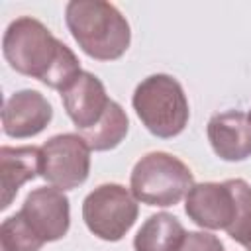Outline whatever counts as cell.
I'll use <instances>...</instances> for the list:
<instances>
[{"label": "cell", "instance_id": "6da1fadb", "mask_svg": "<svg viewBox=\"0 0 251 251\" xmlns=\"http://www.w3.org/2000/svg\"><path fill=\"white\" fill-rule=\"evenodd\" d=\"M2 53L16 73L37 78L59 92L82 73L73 49L31 16L10 22L2 37Z\"/></svg>", "mask_w": 251, "mask_h": 251}, {"label": "cell", "instance_id": "9c48e42d", "mask_svg": "<svg viewBox=\"0 0 251 251\" xmlns=\"http://www.w3.org/2000/svg\"><path fill=\"white\" fill-rule=\"evenodd\" d=\"M53 118L49 100L31 88L14 92L2 108V129L8 137L27 139L41 133Z\"/></svg>", "mask_w": 251, "mask_h": 251}, {"label": "cell", "instance_id": "52a82bcc", "mask_svg": "<svg viewBox=\"0 0 251 251\" xmlns=\"http://www.w3.org/2000/svg\"><path fill=\"white\" fill-rule=\"evenodd\" d=\"M20 214L45 243L63 239L71 226V202L55 186L33 188L25 196Z\"/></svg>", "mask_w": 251, "mask_h": 251}, {"label": "cell", "instance_id": "8992f818", "mask_svg": "<svg viewBox=\"0 0 251 251\" xmlns=\"http://www.w3.org/2000/svg\"><path fill=\"white\" fill-rule=\"evenodd\" d=\"M43 153V178L59 188L73 190L78 188L90 173V153L92 149L78 133H59L49 137L41 145Z\"/></svg>", "mask_w": 251, "mask_h": 251}, {"label": "cell", "instance_id": "7a4b0ae2", "mask_svg": "<svg viewBox=\"0 0 251 251\" xmlns=\"http://www.w3.org/2000/svg\"><path fill=\"white\" fill-rule=\"evenodd\" d=\"M65 24L78 47L96 61H116L131 43V29L126 16L104 0L69 2Z\"/></svg>", "mask_w": 251, "mask_h": 251}, {"label": "cell", "instance_id": "9a60e30c", "mask_svg": "<svg viewBox=\"0 0 251 251\" xmlns=\"http://www.w3.org/2000/svg\"><path fill=\"white\" fill-rule=\"evenodd\" d=\"M0 241L2 251H39L45 241L37 237L31 226L24 220L20 212L6 218L0 226Z\"/></svg>", "mask_w": 251, "mask_h": 251}, {"label": "cell", "instance_id": "7c38bea8", "mask_svg": "<svg viewBox=\"0 0 251 251\" xmlns=\"http://www.w3.org/2000/svg\"><path fill=\"white\" fill-rule=\"evenodd\" d=\"M43 175V153L41 147L24 145L0 149V176H2V204L0 208H10L20 186L35 176Z\"/></svg>", "mask_w": 251, "mask_h": 251}, {"label": "cell", "instance_id": "30bf717a", "mask_svg": "<svg viewBox=\"0 0 251 251\" xmlns=\"http://www.w3.org/2000/svg\"><path fill=\"white\" fill-rule=\"evenodd\" d=\"M214 153L229 163L251 157V118L239 110L214 114L206 127Z\"/></svg>", "mask_w": 251, "mask_h": 251}, {"label": "cell", "instance_id": "5bb4252c", "mask_svg": "<svg viewBox=\"0 0 251 251\" xmlns=\"http://www.w3.org/2000/svg\"><path fill=\"white\" fill-rule=\"evenodd\" d=\"M127 129H129L127 114L118 102L110 100L102 118L92 127L78 131V135L88 143L92 151H110L116 149L126 139Z\"/></svg>", "mask_w": 251, "mask_h": 251}, {"label": "cell", "instance_id": "5b68a950", "mask_svg": "<svg viewBox=\"0 0 251 251\" xmlns=\"http://www.w3.org/2000/svg\"><path fill=\"white\" fill-rule=\"evenodd\" d=\"M139 216L137 198L118 182H106L86 194L82 220L92 235L102 241H120Z\"/></svg>", "mask_w": 251, "mask_h": 251}, {"label": "cell", "instance_id": "277c9868", "mask_svg": "<svg viewBox=\"0 0 251 251\" xmlns=\"http://www.w3.org/2000/svg\"><path fill=\"white\" fill-rule=\"evenodd\" d=\"M194 184L192 171L175 155L151 151L143 155L131 171L129 190L137 202L157 208L178 204Z\"/></svg>", "mask_w": 251, "mask_h": 251}, {"label": "cell", "instance_id": "3957f363", "mask_svg": "<svg viewBox=\"0 0 251 251\" xmlns=\"http://www.w3.org/2000/svg\"><path fill=\"white\" fill-rule=\"evenodd\" d=\"M131 106L145 129L159 139L182 133L190 118L188 98L180 82L165 73L143 78L133 90Z\"/></svg>", "mask_w": 251, "mask_h": 251}, {"label": "cell", "instance_id": "ac0fdd59", "mask_svg": "<svg viewBox=\"0 0 251 251\" xmlns=\"http://www.w3.org/2000/svg\"><path fill=\"white\" fill-rule=\"evenodd\" d=\"M243 247H245V249H247V251H251V239H249V241H247V243H245V245H243Z\"/></svg>", "mask_w": 251, "mask_h": 251}, {"label": "cell", "instance_id": "8fae6325", "mask_svg": "<svg viewBox=\"0 0 251 251\" xmlns=\"http://www.w3.org/2000/svg\"><path fill=\"white\" fill-rule=\"evenodd\" d=\"M61 100L67 116L78 131L92 127L110 104L102 80L88 71H82L73 84L61 92Z\"/></svg>", "mask_w": 251, "mask_h": 251}, {"label": "cell", "instance_id": "4fadbf2b", "mask_svg": "<svg viewBox=\"0 0 251 251\" xmlns=\"http://www.w3.org/2000/svg\"><path fill=\"white\" fill-rule=\"evenodd\" d=\"M186 231L178 218L169 212L149 216L133 237L135 251H178Z\"/></svg>", "mask_w": 251, "mask_h": 251}, {"label": "cell", "instance_id": "2e32d148", "mask_svg": "<svg viewBox=\"0 0 251 251\" xmlns=\"http://www.w3.org/2000/svg\"><path fill=\"white\" fill-rule=\"evenodd\" d=\"M229 184L235 194V218L226 233L233 241L245 245L251 239V186L243 178H229Z\"/></svg>", "mask_w": 251, "mask_h": 251}, {"label": "cell", "instance_id": "e0dca14e", "mask_svg": "<svg viewBox=\"0 0 251 251\" xmlns=\"http://www.w3.org/2000/svg\"><path fill=\"white\" fill-rule=\"evenodd\" d=\"M178 251H226L220 237L208 231H186Z\"/></svg>", "mask_w": 251, "mask_h": 251}, {"label": "cell", "instance_id": "d6986e66", "mask_svg": "<svg viewBox=\"0 0 251 251\" xmlns=\"http://www.w3.org/2000/svg\"><path fill=\"white\" fill-rule=\"evenodd\" d=\"M249 118H251V112H249Z\"/></svg>", "mask_w": 251, "mask_h": 251}, {"label": "cell", "instance_id": "ba28073f", "mask_svg": "<svg viewBox=\"0 0 251 251\" xmlns=\"http://www.w3.org/2000/svg\"><path fill=\"white\" fill-rule=\"evenodd\" d=\"M184 212L202 229H227L235 218V194L226 182H194L184 196Z\"/></svg>", "mask_w": 251, "mask_h": 251}]
</instances>
